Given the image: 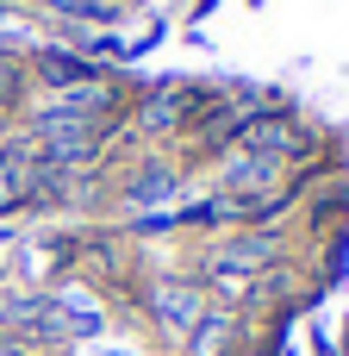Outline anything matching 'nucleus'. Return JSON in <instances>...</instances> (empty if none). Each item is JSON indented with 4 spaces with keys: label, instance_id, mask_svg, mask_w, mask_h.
Listing matches in <instances>:
<instances>
[{
    "label": "nucleus",
    "instance_id": "1",
    "mask_svg": "<svg viewBox=\"0 0 349 356\" xmlns=\"http://www.w3.org/2000/svg\"><path fill=\"white\" fill-rule=\"evenodd\" d=\"M100 138H106V125L100 119H81V113H44V125H37V163H87L94 150H100Z\"/></svg>",
    "mask_w": 349,
    "mask_h": 356
},
{
    "label": "nucleus",
    "instance_id": "2",
    "mask_svg": "<svg viewBox=\"0 0 349 356\" xmlns=\"http://www.w3.org/2000/svg\"><path fill=\"white\" fill-rule=\"evenodd\" d=\"M37 188H44V163H37L31 150H6V156H0V207L31 200Z\"/></svg>",
    "mask_w": 349,
    "mask_h": 356
},
{
    "label": "nucleus",
    "instance_id": "3",
    "mask_svg": "<svg viewBox=\"0 0 349 356\" xmlns=\"http://www.w3.org/2000/svg\"><path fill=\"white\" fill-rule=\"evenodd\" d=\"M150 307H156L169 325H194V319H200V294H194V288H175V282H156V288H150Z\"/></svg>",
    "mask_w": 349,
    "mask_h": 356
},
{
    "label": "nucleus",
    "instance_id": "4",
    "mask_svg": "<svg viewBox=\"0 0 349 356\" xmlns=\"http://www.w3.org/2000/svg\"><path fill=\"white\" fill-rule=\"evenodd\" d=\"M181 113H194V94H187V88H169V94H156V100L144 106V125H150V131H169V125H181Z\"/></svg>",
    "mask_w": 349,
    "mask_h": 356
},
{
    "label": "nucleus",
    "instance_id": "5",
    "mask_svg": "<svg viewBox=\"0 0 349 356\" xmlns=\"http://www.w3.org/2000/svg\"><path fill=\"white\" fill-rule=\"evenodd\" d=\"M131 194H137V200H156V194H169V169H156V175H137V181H131Z\"/></svg>",
    "mask_w": 349,
    "mask_h": 356
},
{
    "label": "nucleus",
    "instance_id": "6",
    "mask_svg": "<svg viewBox=\"0 0 349 356\" xmlns=\"http://www.w3.org/2000/svg\"><path fill=\"white\" fill-rule=\"evenodd\" d=\"M6 88H12V69H6V63H0V94H6Z\"/></svg>",
    "mask_w": 349,
    "mask_h": 356
},
{
    "label": "nucleus",
    "instance_id": "7",
    "mask_svg": "<svg viewBox=\"0 0 349 356\" xmlns=\"http://www.w3.org/2000/svg\"><path fill=\"white\" fill-rule=\"evenodd\" d=\"M0 356H6V344H0Z\"/></svg>",
    "mask_w": 349,
    "mask_h": 356
}]
</instances>
